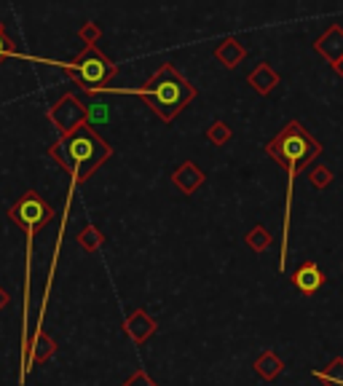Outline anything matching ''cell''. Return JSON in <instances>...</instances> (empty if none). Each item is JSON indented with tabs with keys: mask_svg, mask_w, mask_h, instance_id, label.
<instances>
[{
	"mask_svg": "<svg viewBox=\"0 0 343 386\" xmlns=\"http://www.w3.org/2000/svg\"><path fill=\"white\" fill-rule=\"evenodd\" d=\"M332 70H335L338 75H343V62H338V65H332Z\"/></svg>",
	"mask_w": 343,
	"mask_h": 386,
	"instance_id": "25",
	"label": "cell"
},
{
	"mask_svg": "<svg viewBox=\"0 0 343 386\" xmlns=\"http://www.w3.org/2000/svg\"><path fill=\"white\" fill-rule=\"evenodd\" d=\"M48 121L54 124V129L62 137H67L75 129H81L83 124H89V113H86V105L75 94H62L60 100L48 107Z\"/></svg>",
	"mask_w": 343,
	"mask_h": 386,
	"instance_id": "6",
	"label": "cell"
},
{
	"mask_svg": "<svg viewBox=\"0 0 343 386\" xmlns=\"http://www.w3.org/2000/svg\"><path fill=\"white\" fill-rule=\"evenodd\" d=\"M204 180H207V175L201 172V166L196 161H182L177 169L172 172V185H175L180 193H185V196L199 191V188L204 185Z\"/></svg>",
	"mask_w": 343,
	"mask_h": 386,
	"instance_id": "9",
	"label": "cell"
},
{
	"mask_svg": "<svg viewBox=\"0 0 343 386\" xmlns=\"http://www.w3.org/2000/svg\"><path fill=\"white\" fill-rule=\"evenodd\" d=\"M6 306H8V293H6L3 287H0V312H3Z\"/></svg>",
	"mask_w": 343,
	"mask_h": 386,
	"instance_id": "24",
	"label": "cell"
},
{
	"mask_svg": "<svg viewBox=\"0 0 343 386\" xmlns=\"http://www.w3.org/2000/svg\"><path fill=\"white\" fill-rule=\"evenodd\" d=\"M316 381H322L325 386H343V357H335L330 359V365L325 371L314 373Z\"/></svg>",
	"mask_w": 343,
	"mask_h": 386,
	"instance_id": "15",
	"label": "cell"
},
{
	"mask_svg": "<svg viewBox=\"0 0 343 386\" xmlns=\"http://www.w3.org/2000/svg\"><path fill=\"white\" fill-rule=\"evenodd\" d=\"M255 373L263 378V381H274V378H279L284 371V362H282V357L276 354V352H263V354L255 359Z\"/></svg>",
	"mask_w": 343,
	"mask_h": 386,
	"instance_id": "14",
	"label": "cell"
},
{
	"mask_svg": "<svg viewBox=\"0 0 343 386\" xmlns=\"http://www.w3.org/2000/svg\"><path fill=\"white\" fill-rule=\"evenodd\" d=\"M48 156L60 164L62 169L70 172L73 182L81 185V182H86V180L113 156V148L97 134L94 126L83 124V126L75 129L73 134L60 137V140L48 148Z\"/></svg>",
	"mask_w": 343,
	"mask_h": 386,
	"instance_id": "3",
	"label": "cell"
},
{
	"mask_svg": "<svg viewBox=\"0 0 343 386\" xmlns=\"http://www.w3.org/2000/svg\"><path fill=\"white\" fill-rule=\"evenodd\" d=\"M86 113H89V124L91 121H107V105H91L86 107Z\"/></svg>",
	"mask_w": 343,
	"mask_h": 386,
	"instance_id": "23",
	"label": "cell"
},
{
	"mask_svg": "<svg viewBox=\"0 0 343 386\" xmlns=\"http://www.w3.org/2000/svg\"><path fill=\"white\" fill-rule=\"evenodd\" d=\"M207 140L212 142V145H217V148L228 145V140H231V129H228V124H225V121H215V124H209Z\"/></svg>",
	"mask_w": 343,
	"mask_h": 386,
	"instance_id": "18",
	"label": "cell"
},
{
	"mask_svg": "<svg viewBox=\"0 0 343 386\" xmlns=\"http://www.w3.org/2000/svg\"><path fill=\"white\" fill-rule=\"evenodd\" d=\"M121 94H135V97H140L164 124H172V121L177 119L180 113L199 97V89H196L185 75L180 73L175 65L166 62V65H161L156 73L150 75L142 86H137V89H121Z\"/></svg>",
	"mask_w": 343,
	"mask_h": 386,
	"instance_id": "2",
	"label": "cell"
},
{
	"mask_svg": "<svg viewBox=\"0 0 343 386\" xmlns=\"http://www.w3.org/2000/svg\"><path fill=\"white\" fill-rule=\"evenodd\" d=\"M60 67L73 78L81 89L89 91V94L105 91L107 84L119 73V65L113 60H107L97 46H86L73 62H62Z\"/></svg>",
	"mask_w": 343,
	"mask_h": 386,
	"instance_id": "4",
	"label": "cell"
},
{
	"mask_svg": "<svg viewBox=\"0 0 343 386\" xmlns=\"http://www.w3.org/2000/svg\"><path fill=\"white\" fill-rule=\"evenodd\" d=\"M215 60L220 62L223 67H228V70H234V67H239L241 62L247 60V48H244V44L236 35H228L215 48Z\"/></svg>",
	"mask_w": 343,
	"mask_h": 386,
	"instance_id": "12",
	"label": "cell"
},
{
	"mask_svg": "<svg viewBox=\"0 0 343 386\" xmlns=\"http://www.w3.org/2000/svg\"><path fill=\"white\" fill-rule=\"evenodd\" d=\"M156 330H159V322H156L145 309H135V312L126 317V322H123V333L135 343L150 341V335H153Z\"/></svg>",
	"mask_w": 343,
	"mask_h": 386,
	"instance_id": "10",
	"label": "cell"
},
{
	"mask_svg": "<svg viewBox=\"0 0 343 386\" xmlns=\"http://www.w3.org/2000/svg\"><path fill=\"white\" fill-rule=\"evenodd\" d=\"M247 84L253 86L255 94H260V97H269L271 91L282 84V78H279V73L271 67V62H260L253 73L247 75Z\"/></svg>",
	"mask_w": 343,
	"mask_h": 386,
	"instance_id": "11",
	"label": "cell"
},
{
	"mask_svg": "<svg viewBox=\"0 0 343 386\" xmlns=\"http://www.w3.org/2000/svg\"><path fill=\"white\" fill-rule=\"evenodd\" d=\"M100 35H102V27H100L97 22H86V25L78 30V38H81V41H83L86 46H97Z\"/></svg>",
	"mask_w": 343,
	"mask_h": 386,
	"instance_id": "20",
	"label": "cell"
},
{
	"mask_svg": "<svg viewBox=\"0 0 343 386\" xmlns=\"http://www.w3.org/2000/svg\"><path fill=\"white\" fill-rule=\"evenodd\" d=\"M102 241H105V237L97 225H86V228L78 234V244H81L86 253H97V250L102 247Z\"/></svg>",
	"mask_w": 343,
	"mask_h": 386,
	"instance_id": "17",
	"label": "cell"
},
{
	"mask_svg": "<svg viewBox=\"0 0 343 386\" xmlns=\"http://www.w3.org/2000/svg\"><path fill=\"white\" fill-rule=\"evenodd\" d=\"M266 153L282 169H287V196H284V223H282V250H279V271L287 268V253H290V218H292V193H295V178L300 169H306L314 159L322 156V145L311 137V132L300 121H287L276 137L266 142Z\"/></svg>",
	"mask_w": 343,
	"mask_h": 386,
	"instance_id": "1",
	"label": "cell"
},
{
	"mask_svg": "<svg viewBox=\"0 0 343 386\" xmlns=\"http://www.w3.org/2000/svg\"><path fill=\"white\" fill-rule=\"evenodd\" d=\"M14 54H16V44L8 38V32L3 30V25H0V62L14 57Z\"/></svg>",
	"mask_w": 343,
	"mask_h": 386,
	"instance_id": "21",
	"label": "cell"
},
{
	"mask_svg": "<svg viewBox=\"0 0 343 386\" xmlns=\"http://www.w3.org/2000/svg\"><path fill=\"white\" fill-rule=\"evenodd\" d=\"M57 354V343H54V338L51 335H46L43 330L38 327L35 330V338H32V346L30 352H27V357H25V371H30V365L35 362V365H41V362H46V359H51V357Z\"/></svg>",
	"mask_w": 343,
	"mask_h": 386,
	"instance_id": "13",
	"label": "cell"
},
{
	"mask_svg": "<svg viewBox=\"0 0 343 386\" xmlns=\"http://www.w3.org/2000/svg\"><path fill=\"white\" fill-rule=\"evenodd\" d=\"M325 282H328V277H325V271L319 268L316 260H306V263H300V266L292 271V284H295V290H300L303 295L319 293Z\"/></svg>",
	"mask_w": 343,
	"mask_h": 386,
	"instance_id": "8",
	"label": "cell"
},
{
	"mask_svg": "<svg viewBox=\"0 0 343 386\" xmlns=\"http://www.w3.org/2000/svg\"><path fill=\"white\" fill-rule=\"evenodd\" d=\"M332 169H328L325 164H316V166H311L309 169V180H311V185L314 188H319V191H325L330 182H332Z\"/></svg>",
	"mask_w": 343,
	"mask_h": 386,
	"instance_id": "19",
	"label": "cell"
},
{
	"mask_svg": "<svg viewBox=\"0 0 343 386\" xmlns=\"http://www.w3.org/2000/svg\"><path fill=\"white\" fill-rule=\"evenodd\" d=\"M8 218H11V220H14V223L32 239L46 223L54 220V209L48 207L43 199H41V193L27 191L19 201H16L14 207L8 209Z\"/></svg>",
	"mask_w": 343,
	"mask_h": 386,
	"instance_id": "5",
	"label": "cell"
},
{
	"mask_svg": "<svg viewBox=\"0 0 343 386\" xmlns=\"http://www.w3.org/2000/svg\"><path fill=\"white\" fill-rule=\"evenodd\" d=\"M247 247L253 250V253H266L271 247V241H274V237L269 234V228L266 225H255L253 231L247 234Z\"/></svg>",
	"mask_w": 343,
	"mask_h": 386,
	"instance_id": "16",
	"label": "cell"
},
{
	"mask_svg": "<svg viewBox=\"0 0 343 386\" xmlns=\"http://www.w3.org/2000/svg\"><path fill=\"white\" fill-rule=\"evenodd\" d=\"M121 386H159V384H156V381L150 378L148 373H145L142 368H140V371H137L135 375H132V378H126V381H123Z\"/></svg>",
	"mask_w": 343,
	"mask_h": 386,
	"instance_id": "22",
	"label": "cell"
},
{
	"mask_svg": "<svg viewBox=\"0 0 343 386\" xmlns=\"http://www.w3.org/2000/svg\"><path fill=\"white\" fill-rule=\"evenodd\" d=\"M314 51H316L322 60H328L330 65L343 62V27L341 25H330L328 30L314 41Z\"/></svg>",
	"mask_w": 343,
	"mask_h": 386,
	"instance_id": "7",
	"label": "cell"
}]
</instances>
